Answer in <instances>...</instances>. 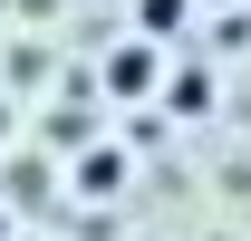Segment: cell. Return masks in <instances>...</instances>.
Here are the masks:
<instances>
[{"instance_id": "3957f363", "label": "cell", "mask_w": 251, "mask_h": 241, "mask_svg": "<svg viewBox=\"0 0 251 241\" xmlns=\"http://www.w3.org/2000/svg\"><path fill=\"white\" fill-rule=\"evenodd\" d=\"M155 96H164V116H213L222 77H213V68H174V77H155Z\"/></svg>"}, {"instance_id": "8992f818", "label": "cell", "mask_w": 251, "mask_h": 241, "mask_svg": "<svg viewBox=\"0 0 251 241\" xmlns=\"http://www.w3.org/2000/svg\"><path fill=\"white\" fill-rule=\"evenodd\" d=\"M0 241H10V203H0Z\"/></svg>"}, {"instance_id": "7a4b0ae2", "label": "cell", "mask_w": 251, "mask_h": 241, "mask_svg": "<svg viewBox=\"0 0 251 241\" xmlns=\"http://www.w3.org/2000/svg\"><path fill=\"white\" fill-rule=\"evenodd\" d=\"M68 183H77L87 203H126V183H135V154H126V145H87L77 164H68Z\"/></svg>"}, {"instance_id": "5b68a950", "label": "cell", "mask_w": 251, "mask_h": 241, "mask_svg": "<svg viewBox=\"0 0 251 241\" xmlns=\"http://www.w3.org/2000/svg\"><path fill=\"white\" fill-rule=\"evenodd\" d=\"M10 135H20V116H10V96H0V145H10Z\"/></svg>"}, {"instance_id": "6da1fadb", "label": "cell", "mask_w": 251, "mask_h": 241, "mask_svg": "<svg viewBox=\"0 0 251 241\" xmlns=\"http://www.w3.org/2000/svg\"><path fill=\"white\" fill-rule=\"evenodd\" d=\"M97 77H106V96H116V106H155V77H164V39H116Z\"/></svg>"}, {"instance_id": "277c9868", "label": "cell", "mask_w": 251, "mask_h": 241, "mask_svg": "<svg viewBox=\"0 0 251 241\" xmlns=\"http://www.w3.org/2000/svg\"><path fill=\"white\" fill-rule=\"evenodd\" d=\"M135 20H145V39H174L184 29V0H135Z\"/></svg>"}]
</instances>
